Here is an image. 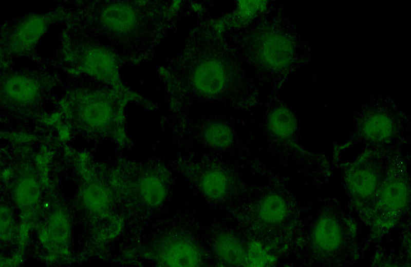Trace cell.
Listing matches in <instances>:
<instances>
[{"label":"cell","mask_w":411,"mask_h":267,"mask_svg":"<svg viewBox=\"0 0 411 267\" xmlns=\"http://www.w3.org/2000/svg\"><path fill=\"white\" fill-rule=\"evenodd\" d=\"M396 154L393 149H367L345 171L348 190L366 216L372 214Z\"/></svg>","instance_id":"cell-8"},{"label":"cell","mask_w":411,"mask_h":267,"mask_svg":"<svg viewBox=\"0 0 411 267\" xmlns=\"http://www.w3.org/2000/svg\"><path fill=\"white\" fill-rule=\"evenodd\" d=\"M72 73L64 106L68 117L101 139H110L121 147L133 145L125 127L124 109L127 102H140L148 108L152 102L127 88L102 86L84 74Z\"/></svg>","instance_id":"cell-4"},{"label":"cell","mask_w":411,"mask_h":267,"mask_svg":"<svg viewBox=\"0 0 411 267\" xmlns=\"http://www.w3.org/2000/svg\"><path fill=\"white\" fill-rule=\"evenodd\" d=\"M40 67L1 65V109L17 116L42 113L52 88L60 80L59 71Z\"/></svg>","instance_id":"cell-6"},{"label":"cell","mask_w":411,"mask_h":267,"mask_svg":"<svg viewBox=\"0 0 411 267\" xmlns=\"http://www.w3.org/2000/svg\"><path fill=\"white\" fill-rule=\"evenodd\" d=\"M160 261L170 266H194L201 261L198 247L185 239H175L165 242L160 249Z\"/></svg>","instance_id":"cell-13"},{"label":"cell","mask_w":411,"mask_h":267,"mask_svg":"<svg viewBox=\"0 0 411 267\" xmlns=\"http://www.w3.org/2000/svg\"><path fill=\"white\" fill-rule=\"evenodd\" d=\"M284 12L264 14L247 25L224 30L241 61L260 84L279 87L294 60V40Z\"/></svg>","instance_id":"cell-3"},{"label":"cell","mask_w":411,"mask_h":267,"mask_svg":"<svg viewBox=\"0 0 411 267\" xmlns=\"http://www.w3.org/2000/svg\"><path fill=\"white\" fill-rule=\"evenodd\" d=\"M123 166V182L127 187L138 193L149 205L162 203L172 181L171 174L164 165L157 162L142 165L127 162Z\"/></svg>","instance_id":"cell-11"},{"label":"cell","mask_w":411,"mask_h":267,"mask_svg":"<svg viewBox=\"0 0 411 267\" xmlns=\"http://www.w3.org/2000/svg\"><path fill=\"white\" fill-rule=\"evenodd\" d=\"M61 35L59 67L84 74L116 87H125L119 79L116 52L99 40L66 23Z\"/></svg>","instance_id":"cell-5"},{"label":"cell","mask_w":411,"mask_h":267,"mask_svg":"<svg viewBox=\"0 0 411 267\" xmlns=\"http://www.w3.org/2000/svg\"><path fill=\"white\" fill-rule=\"evenodd\" d=\"M215 250L223 262L232 265H241L248 261V255L241 242L235 236L224 234L215 242Z\"/></svg>","instance_id":"cell-14"},{"label":"cell","mask_w":411,"mask_h":267,"mask_svg":"<svg viewBox=\"0 0 411 267\" xmlns=\"http://www.w3.org/2000/svg\"><path fill=\"white\" fill-rule=\"evenodd\" d=\"M354 126L352 142L364 143L368 149H393L410 137L407 118L385 109L365 112L358 117Z\"/></svg>","instance_id":"cell-9"},{"label":"cell","mask_w":411,"mask_h":267,"mask_svg":"<svg viewBox=\"0 0 411 267\" xmlns=\"http://www.w3.org/2000/svg\"><path fill=\"white\" fill-rule=\"evenodd\" d=\"M409 187L407 165L396 153L371 216L376 224L386 227L395 223L406 207Z\"/></svg>","instance_id":"cell-10"},{"label":"cell","mask_w":411,"mask_h":267,"mask_svg":"<svg viewBox=\"0 0 411 267\" xmlns=\"http://www.w3.org/2000/svg\"><path fill=\"white\" fill-rule=\"evenodd\" d=\"M17 199L24 205L34 203L39 195V187L37 182L32 178L25 177L17 184L16 188Z\"/></svg>","instance_id":"cell-16"},{"label":"cell","mask_w":411,"mask_h":267,"mask_svg":"<svg viewBox=\"0 0 411 267\" xmlns=\"http://www.w3.org/2000/svg\"><path fill=\"white\" fill-rule=\"evenodd\" d=\"M258 218L263 222L275 225L282 222L286 218L288 209L285 200L277 194H270L264 197L258 203Z\"/></svg>","instance_id":"cell-15"},{"label":"cell","mask_w":411,"mask_h":267,"mask_svg":"<svg viewBox=\"0 0 411 267\" xmlns=\"http://www.w3.org/2000/svg\"><path fill=\"white\" fill-rule=\"evenodd\" d=\"M345 223L341 218L330 214L319 218L311 235L312 247L317 256L329 260L343 253L350 236Z\"/></svg>","instance_id":"cell-12"},{"label":"cell","mask_w":411,"mask_h":267,"mask_svg":"<svg viewBox=\"0 0 411 267\" xmlns=\"http://www.w3.org/2000/svg\"><path fill=\"white\" fill-rule=\"evenodd\" d=\"M68 9L64 3L46 13L26 12L5 21L1 26V64L16 58L34 55L35 47L49 28L65 21Z\"/></svg>","instance_id":"cell-7"},{"label":"cell","mask_w":411,"mask_h":267,"mask_svg":"<svg viewBox=\"0 0 411 267\" xmlns=\"http://www.w3.org/2000/svg\"><path fill=\"white\" fill-rule=\"evenodd\" d=\"M150 3L76 1L70 21L97 39H103L121 60L128 39L148 56L162 35L166 18L163 11L152 10Z\"/></svg>","instance_id":"cell-2"},{"label":"cell","mask_w":411,"mask_h":267,"mask_svg":"<svg viewBox=\"0 0 411 267\" xmlns=\"http://www.w3.org/2000/svg\"><path fill=\"white\" fill-rule=\"evenodd\" d=\"M182 68L163 75L171 108L186 111L193 101L216 103L250 111L259 101L256 84L248 78L235 50L213 24L198 29Z\"/></svg>","instance_id":"cell-1"},{"label":"cell","mask_w":411,"mask_h":267,"mask_svg":"<svg viewBox=\"0 0 411 267\" xmlns=\"http://www.w3.org/2000/svg\"><path fill=\"white\" fill-rule=\"evenodd\" d=\"M66 223L61 220H54L51 224V233L52 236L57 240L63 239L67 234V228Z\"/></svg>","instance_id":"cell-17"}]
</instances>
